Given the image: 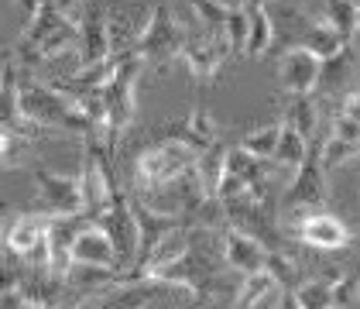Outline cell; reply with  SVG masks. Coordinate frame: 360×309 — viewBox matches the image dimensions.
I'll return each mask as SVG.
<instances>
[{
  "mask_svg": "<svg viewBox=\"0 0 360 309\" xmlns=\"http://www.w3.org/2000/svg\"><path fill=\"white\" fill-rule=\"evenodd\" d=\"M223 258H226V265L233 272L257 275L268 265V244L257 241V237H250V234H244V230H237V227L223 224Z\"/></svg>",
  "mask_w": 360,
  "mask_h": 309,
  "instance_id": "15",
  "label": "cell"
},
{
  "mask_svg": "<svg viewBox=\"0 0 360 309\" xmlns=\"http://www.w3.org/2000/svg\"><path fill=\"white\" fill-rule=\"evenodd\" d=\"M302 49H309L312 56H319L323 62L333 56H340L347 45H350V38L347 34H340V31L326 28L323 21H309V28L302 31V42H299Z\"/></svg>",
  "mask_w": 360,
  "mask_h": 309,
  "instance_id": "25",
  "label": "cell"
},
{
  "mask_svg": "<svg viewBox=\"0 0 360 309\" xmlns=\"http://www.w3.org/2000/svg\"><path fill=\"white\" fill-rule=\"evenodd\" d=\"M268 275H275V282L281 289H295L299 285V265L295 258L285 251V248H268V265H264Z\"/></svg>",
  "mask_w": 360,
  "mask_h": 309,
  "instance_id": "29",
  "label": "cell"
},
{
  "mask_svg": "<svg viewBox=\"0 0 360 309\" xmlns=\"http://www.w3.org/2000/svg\"><path fill=\"white\" fill-rule=\"evenodd\" d=\"M79 62L76 69H89V65H100L113 56V42H110V14L103 11L100 0H86L83 11H79Z\"/></svg>",
  "mask_w": 360,
  "mask_h": 309,
  "instance_id": "12",
  "label": "cell"
},
{
  "mask_svg": "<svg viewBox=\"0 0 360 309\" xmlns=\"http://www.w3.org/2000/svg\"><path fill=\"white\" fill-rule=\"evenodd\" d=\"M248 34H250V11L244 7V4H237V7L230 11V21H226V42H230L233 56H237V52H244Z\"/></svg>",
  "mask_w": 360,
  "mask_h": 309,
  "instance_id": "30",
  "label": "cell"
},
{
  "mask_svg": "<svg viewBox=\"0 0 360 309\" xmlns=\"http://www.w3.org/2000/svg\"><path fill=\"white\" fill-rule=\"evenodd\" d=\"M285 220H295V224L288 227V234H292L299 244L312 248V251H340V248H347V244L357 241L336 213L309 210V213H302V217L285 213Z\"/></svg>",
  "mask_w": 360,
  "mask_h": 309,
  "instance_id": "9",
  "label": "cell"
},
{
  "mask_svg": "<svg viewBox=\"0 0 360 309\" xmlns=\"http://www.w3.org/2000/svg\"><path fill=\"white\" fill-rule=\"evenodd\" d=\"M25 309H56V306H41V303H28Z\"/></svg>",
  "mask_w": 360,
  "mask_h": 309,
  "instance_id": "39",
  "label": "cell"
},
{
  "mask_svg": "<svg viewBox=\"0 0 360 309\" xmlns=\"http://www.w3.org/2000/svg\"><path fill=\"white\" fill-rule=\"evenodd\" d=\"M45 4H49V0H18V7L28 14V21L34 18V14H38V11H41V7H45Z\"/></svg>",
  "mask_w": 360,
  "mask_h": 309,
  "instance_id": "36",
  "label": "cell"
},
{
  "mask_svg": "<svg viewBox=\"0 0 360 309\" xmlns=\"http://www.w3.org/2000/svg\"><path fill=\"white\" fill-rule=\"evenodd\" d=\"M18 111H21V117L34 120L38 127L52 131L58 138H65V134H79V138L96 134V124L89 120L83 103L76 96H69L62 86L34 80L31 69H21V80H18Z\"/></svg>",
  "mask_w": 360,
  "mask_h": 309,
  "instance_id": "1",
  "label": "cell"
},
{
  "mask_svg": "<svg viewBox=\"0 0 360 309\" xmlns=\"http://www.w3.org/2000/svg\"><path fill=\"white\" fill-rule=\"evenodd\" d=\"M281 120L292 124L295 131H302L312 141L316 127H319V103L312 100V93H288V103L281 111Z\"/></svg>",
  "mask_w": 360,
  "mask_h": 309,
  "instance_id": "24",
  "label": "cell"
},
{
  "mask_svg": "<svg viewBox=\"0 0 360 309\" xmlns=\"http://www.w3.org/2000/svg\"><path fill=\"white\" fill-rule=\"evenodd\" d=\"M278 138H281V124H264V127L248 131L240 138V148H248L250 155H257V158H275Z\"/></svg>",
  "mask_w": 360,
  "mask_h": 309,
  "instance_id": "28",
  "label": "cell"
},
{
  "mask_svg": "<svg viewBox=\"0 0 360 309\" xmlns=\"http://www.w3.org/2000/svg\"><path fill=\"white\" fill-rule=\"evenodd\" d=\"M333 303H336V309H357L360 306V275L343 272V279L333 285Z\"/></svg>",
  "mask_w": 360,
  "mask_h": 309,
  "instance_id": "31",
  "label": "cell"
},
{
  "mask_svg": "<svg viewBox=\"0 0 360 309\" xmlns=\"http://www.w3.org/2000/svg\"><path fill=\"white\" fill-rule=\"evenodd\" d=\"M343 279V268H326L316 279H305L295 285V299L302 309H333V285Z\"/></svg>",
  "mask_w": 360,
  "mask_h": 309,
  "instance_id": "18",
  "label": "cell"
},
{
  "mask_svg": "<svg viewBox=\"0 0 360 309\" xmlns=\"http://www.w3.org/2000/svg\"><path fill=\"white\" fill-rule=\"evenodd\" d=\"M93 306H96V296H93V299H79L72 309H93Z\"/></svg>",
  "mask_w": 360,
  "mask_h": 309,
  "instance_id": "38",
  "label": "cell"
},
{
  "mask_svg": "<svg viewBox=\"0 0 360 309\" xmlns=\"http://www.w3.org/2000/svg\"><path fill=\"white\" fill-rule=\"evenodd\" d=\"M333 309H336V306H333Z\"/></svg>",
  "mask_w": 360,
  "mask_h": 309,
  "instance_id": "42",
  "label": "cell"
},
{
  "mask_svg": "<svg viewBox=\"0 0 360 309\" xmlns=\"http://www.w3.org/2000/svg\"><path fill=\"white\" fill-rule=\"evenodd\" d=\"M28 306V299H25V292L21 289H4V296H0V309H25Z\"/></svg>",
  "mask_w": 360,
  "mask_h": 309,
  "instance_id": "33",
  "label": "cell"
},
{
  "mask_svg": "<svg viewBox=\"0 0 360 309\" xmlns=\"http://www.w3.org/2000/svg\"><path fill=\"white\" fill-rule=\"evenodd\" d=\"M309 151H312V141L305 138L302 131H295L292 124H285V120H281V138H278V151H275V158H271V162H275L278 169L295 172L305 158H309Z\"/></svg>",
  "mask_w": 360,
  "mask_h": 309,
  "instance_id": "22",
  "label": "cell"
},
{
  "mask_svg": "<svg viewBox=\"0 0 360 309\" xmlns=\"http://www.w3.org/2000/svg\"><path fill=\"white\" fill-rule=\"evenodd\" d=\"M144 58L138 52H131V56L120 62V69H117V76H113L110 83L103 86V96H107V124L96 131V138L107 144V151H117V138L134 124V117H138V80L141 72H144Z\"/></svg>",
  "mask_w": 360,
  "mask_h": 309,
  "instance_id": "2",
  "label": "cell"
},
{
  "mask_svg": "<svg viewBox=\"0 0 360 309\" xmlns=\"http://www.w3.org/2000/svg\"><path fill=\"white\" fill-rule=\"evenodd\" d=\"M62 14H69V18H79V11H83L86 0H52Z\"/></svg>",
  "mask_w": 360,
  "mask_h": 309,
  "instance_id": "35",
  "label": "cell"
},
{
  "mask_svg": "<svg viewBox=\"0 0 360 309\" xmlns=\"http://www.w3.org/2000/svg\"><path fill=\"white\" fill-rule=\"evenodd\" d=\"M158 289L162 282H124V285H113L110 292L96 296L93 309H144L158 296Z\"/></svg>",
  "mask_w": 360,
  "mask_h": 309,
  "instance_id": "17",
  "label": "cell"
},
{
  "mask_svg": "<svg viewBox=\"0 0 360 309\" xmlns=\"http://www.w3.org/2000/svg\"><path fill=\"white\" fill-rule=\"evenodd\" d=\"M96 224L110 234L113 248H117V261H120V272H131L141 258V227L134 217V206L131 196L124 189L113 193V203L96 217Z\"/></svg>",
  "mask_w": 360,
  "mask_h": 309,
  "instance_id": "7",
  "label": "cell"
},
{
  "mask_svg": "<svg viewBox=\"0 0 360 309\" xmlns=\"http://www.w3.org/2000/svg\"><path fill=\"white\" fill-rule=\"evenodd\" d=\"M319 72H323V58L312 56L302 45L285 49V56L278 62V83L285 93H316Z\"/></svg>",
  "mask_w": 360,
  "mask_h": 309,
  "instance_id": "14",
  "label": "cell"
},
{
  "mask_svg": "<svg viewBox=\"0 0 360 309\" xmlns=\"http://www.w3.org/2000/svg\"><path fill=\"white\" fill-rule=\"evenodd\" d=\"M357 72V49L347 45L340 56H333L323 62V72H319V89L323 93H340V89H350V80ZM343 96V93H340Z\"/></svg>",
  "mask_w": 360,
  "mask_h": 309,
  "instance_id": "19",
  "label": "cell"
},
{
  "mask_svg": "<svg viewBox=\"0 0 360 309\" xmlns=\"http://www.w3.org/2000/svg\"><path fill=\"white\" fill-rule=\"evenodd\" d=\"M357 31H360V25H357Z\"/></svg>",
  "mask_w": 360,
  "mask_h": 309,
  "instance_id": "41",
  "label": "cell"
},
{
  "mask_svg": "<svg viewBox=\"0 0 360 309\" xmlns=\"http://www.w3.org/2000/svg\"><path fill=\"white\" fill-rule=\"evenodd\" d=\"M326 196H330L326 165H323V148L316 141L312 151H309V158L292 172V182L285 189V210H319L326 203Z\"/></svg>",
  "mask_w": 360,
  "mask_h": 309,
  "instance_id": "10",
  "label": "cell"
},
{
  "mask_svg": "<svg viewBox=\"0 0 360 309\" xmlns=\"http://www.w3.org/2000/svg\"><path fill=\"white\" fill-rule=\"evenodd\" d=\"M72 265H100V268H120L117 248L110 234L100 224H89L72 244Z\"/></svg>",
  "mask_w": 360,
  "mask_h": 309,
  "instance_id": "16",
  "label": "cell"
},
{
  "mask_svg": "<svg viewBox=\"0 0 360 309\" xmlns=\"http://www.w3.org/2000/svg\"><path fill=\"white\" fill-rule=\"evenodd\" d=\"M206 234H210V227H202L193 248L182 254L175 265L162 268V272L155 275V282H162V285H175V289H186L195 303L210 299V296L217 292V285H220V272H217L213 258H210V254H206V248H202Z\"/></svg>",
  "mask_w": 360,
  "mask_h": 309,
  "instance_id": "5",
  "label": "cell"
},
{
  "mask_svg": "<svg viewBox=\"0 0 360 309\" xmlns=\"http://www.w3.org/2000/svg\"><path fill=\"white\" fill-rule=\"evenodd\" d=\"M248 11H250V34L248 45H244V58H261L275 45V28H278L275 14H271V7H248Z\"/></svg>",
  "mask_w": 360,
  "mask_h": 309,
  "instance_id": "21",
  "label": "cell"
},
{
  "mask_svg": "<svg viewBox=\"0 0 360 309\" xmlns=\"http://www.w3.org/2000/svg\"><path fill=\"white\" fill-rule=\"evenodd\" d=\"M240 4H248V7H271L275 0H240Z\"/></svg>",
  "mask_w": 360,
  "mask_h": 309,
  "instance_id": "37",
  "label": "cell"
},
{
  "mask_svg": "<svg viewBox=\"0 0 360 309\" xmlns=\"http://www.w3.org/2000/svg\"><path fill=\"white\" fill-rule=\"evenodd\" d=\"M226 158H230V144L220 138V141H213L199 155V162H195V172H199V179H202V186H206L210 196L220 193V182H223V175H226Z\"/></svg>",
  "mask_w": 360,
  "mask_h": 309,
  "instance_id": "23",
  "label": "cell"
},
{
  "mask_svg": "<svg viewBox=\"0 0 360 309\" xmlns=\"http://www.w3.org/2000/svg\"><path fill=\"white\" fill-rule=\"evenodd\" d=\"M195 14V25H202L206 31H226V21H230V4L226 0H189Z\"/></svg>",
  "mask_w": 360,
  "mask_h": 309,
  "instance_id": "27",
  "label": "cell"
},
{
  "mask_svg": "<svg viewBox=\"0 0 360 309\" xmlns=\"http://www.w3.org/2000/svg\"><path fill=\"white\" fill-rule=\"evenodd\" d=\"M31 175H34V193H38V210L41 213H49V217L86 213L79 172L76 175H65V172H52V169H45V165H38Z\"/></svg>",
  "mask_w": 360,
  "mask_h": 309,
  "instance_id": "8",
  "label": "cell"
},
{
  "mask_svg": "<svg viewBox=\"0 0 360 309\" xmlns=\"http://www.w3.org/2000/svg\"><path fill=\"white\" fill-rule=\"evenodd\" d=\"M182 45H186V31L179 25L175 11L168 4H155L141 25V34L134 42L138 52L148 65H162L165 69L172 58H182Z\"/></svg>",
  "mask_w": 360,
  "mask_h": 309,
  "instance_id": "4",
  "label": "cell"
},
{
  "mask_svg": "<svg viewBox=\"0 0 360 309\" xmlns=\"http://www.w3.org/2000/svg\"><path fill=\"white\" fill-rule=\"evenodd\" d=\"M312 21H323L326 28L354 38L360 25V4L357 0H319V11H316Z\"/></svg>",
  "mask_w": 360,
  "mask_h": 309,
  "instance_id": "20",
  "label": "cell"
},
{
  "mask_svg": "<svg viewBox=\"0 0 360 309\" xmlns=\"http://www.w3.org/2000/svg\"><path fill=\"white\" fill-rule=\"evenodd\" d=\"M275 292H281V285H278L275 275H268V272H257V275H240V289H237L233 309L261 306V303H268Z\"/></svg>",
  "mask_w": 360,
  "mask_h": 309,
  "instance_id": "26",
  "label": "cell"
},
{
  "mask_svg": "<svg viewBox=\"0 0 360 309\" xmlns=\"http://www.w3.org/2000/svg\"><path fill=\"white\" fill-rule=\"evenodd\" d=\"M254 309H271V303H261V306H254Z\"/></svg>",
  "mask_w": 360,
  "mask_h": 309,
  "instance_id": "40",
  "label": "cell"
},
{
  "mask_svg": "<svg viewBox=\"0 0 360 309\" xmlns=\"http://www.w3.org/2000/svg\"><path fill=\"white\" fill-rule=\"evenodd\" d=\"M230 56H233V49L226 42V31H206L202 25H199V31H186L182 62H186L193 80H213Z\"/></svg>",
  "mask_w": 360,
  "mask_h": 309,
  "instance_id": "11",
  "label": "cell"
},
{
  "mask_svg": "<svg viewBox=\"0 0 360 309\" xmlns=\"http://www.w3.org/2000/svg\"><path fill=\"white\" fill-rule=\"evenodd\" d=\"M89 224H96L93 213L52 217V224H49V272L52 275H69L72 272V244Z\"/></svg>",
  "mask_w": 360,
  "mask_h": 309,
  "instance_id": "13",
  "label": "cell"
},
{
  "mask_svg": "<svg viewBox=\"0 0 360 309\" xmlns=\"http://www.w3.org/2000/svg\"><path fill=\"white\" fill-rule=\"evenodd\" d=\"M199 162V151L189 148L186 141L162 138L148 144L134 162V193H151L175 182L182 172H189Z\"/></svg>",
  "mask_w": 360,
  "mask_h": 309,
  "instance_id": "3",
  "label": "cell"
},
{
  "mask_svg": "<svg viewBox=\"0 0 360 309\" xmlns=\"http://www.w3.org/2000/svg\"><path fill=\"white\" fill-rule=\"evenodd\" d=\"M336 107H340V111L333 113V117H347V120L360 124V89H347V93L340 96Z\"/></svg>",
  "mask_w": 360,
  "mask_h": 309,
  "instance_id": "32",
  "label": "cell"
},
{
  "mask_svg": "<svg viewBox=\"0 0 360 309\" xmlns=\"http://www.w3.org/2000/svg\"><path fill=\"white\" fill-rule=\"evenodd\" d=\"M275 309H302L299 306V299H295V289H281V292H278Z\"/></svg>",
  "mask_w": 360,
  "mask_h": 309,
  "instance_id": "34",
  "label": "cell"
},
{
  "mask_svg": "<svg viewBox=\"0 0 360 309\" xmlns=\"http://www.w3.org/2000/svg\"><path fill=\"white\" fill-rule=\"evenodd\" d=\"M49 213H21V217H7L4 224V251L21 258L31 272H45L49 268Z\"/></svg>",
  "mask_w": 360,
  "mask_h": 309,
  "instance_id": "6",
  "label": "cell"
}]
</instances>
